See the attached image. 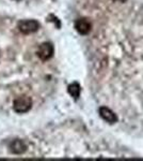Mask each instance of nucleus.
I'll return each instance as SVG.
<instances>
[{
  "instance_id": "f257e3e1",
  "label": "nucleus",
  "mask_w": 143,
  "mask_h": 161,
  "mask_svg": "<svg viewBox=\"0 0 143 161\" xmlns=\"http://www.w3.org/2000/svg\"><path fill=\"white\" fill-rule=\"evenodd\" d=\"M32 108V99L28 96H20L13 102V108L16 113H27Z\"/></svg>"
},
{
  "instance_id": "f03ea898",
  "label": "nucleus",
  "mask_w": 143,
  "mask_h": 161,
  "mask_svg": "<svg viewBox=\"0 0 143 161\" xmlns=\"http://www.w3.org/2000/svg\"><path fill=\"white\" fill-rule=\"evenodd\" d=\"M40 28V24L38 20L34 19H25L18 23V29L24 35H30V33L36 32Z\"/></svg>"
},
{
  "instance_id": "7ed1b4c3",
  "label": "nucleus",
  "mask_w": 143,
  "mask_h": 161,
  "mask_svg": "<svg viewBox=\"0 0 143 161\" xmlns=\"http://www.w3.org/2000/svg\"><path fill=\"white\" fill-rule=\"evenodd\" d=\"M38 58L43 61H46V60H49V59L53 57L54 55V46L53 44L50 42H44L38 46Z\"/></svg>"
},
{
  "instance_id": "20e7f679",
  "label": "nucleus",
  "mask_w": 143,
  "mask_h": 161,
  "mask_svg": "<svg viewBox=\"0 0 143 161\" xmlns=\"http://www.w3.org/2000/svg\"><path fill=\"white\" fill-rule=\"evenodd\" d=\"M75 29L78 31V33L82 36H87L91 32V29H92V24L88 19H78L76 22H75Z\"/></svg>"
},
{
  "instance_id": "39448f33",
  "label": "nucleus",
  "mask_w": 143,
  "mask_h": 161,
  "mask_svg": "<svg viewBox=\"0 0 143 161\" xmlns=\"http://www.w3.org/2000/svg\"><path fill=\"white\" fill-rule=\"evenodd\" d=\"M100 117L104 119L105 121H107L108 124L110 125H113L115 123H118V116H116V114L114 113L113 111H111L109 108H106V106H101L100 108Z\"/></svg>"
},
{
  "instance_id": "423d86ee",
  "label": "nucleus",
  "mask_w": 143,
  "mask_h": 161,
  "mask_svg": "<svg viewBox=\"0 0 143 161\" xmlns=\"http://www.w3.org/2000/svg\"><path fill=\"white\" fill-rule=\"evenodd\" d=\"M10 149L13 154L15 155H20L24 154L27 150V145L23 140H14L11 144H10Z\"/></svg>"
},
{
  "instance_id": "0eeeda50",
  "label": "nucleus",
  "mask_w": 143,
  "mask_h": 161,
  "mask_svg": "<svg viewBox=\"0 0 143 161\" xmlns=\"http://www.w3.org/2000/svg\"><path fill=\"white\" fill-rule=\"evenodd\" d=\"M67 92H69V95L74 98V100H78L80 97V92H81V88H80V85L78 83H72L71 85H69L67 87Z\"/></svg>"
},
{
  "instance_id": "6e6552de",
  "label": "nucleus",
  "mask_w": 143,
  "mask_h": 161,
  "mask_svg": "<svg viewBox=\"0 0 143 161\" xmlns=\"http://www.w3.org/2000/svg\"><path fill=\"white\" fill-rule=\"evenodd\" d=\"M118 1H121V2H126L127 0H118Z\"/></svg>"
}]
</instances>
